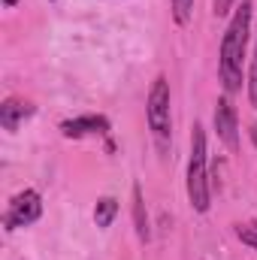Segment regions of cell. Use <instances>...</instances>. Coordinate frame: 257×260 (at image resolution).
<instances>
[{
  "mask_svg": "<svg viewBox=\"0 0 257 260\" xmlns=\"http://www.w3.org/2000/svg\"><path fill=\"white\" fill-rule=\"evenodd\" d=\"M188 197L197 212H209V179H206V133L200 124L191 130V160H188Z\"/></svg>",
  "mask_w": 257,
  "mask_h": 260,
  "instance_id": "2",
  "label": "cell"
},
{
  "mask_svg": "<svg viewBox=\"0 0 257 260\" xmlns=\"http://www.w3.org/2000/svg\"><path fill=\"white\" fill-rule=\"evenodd\" d=\"M133 221H136V233L142 242H148V218H145V203H142V188L133 185Z\"/></svg>",
  "mask_w": 257,
  "mask_h": 260,
  "instance_id": "8",
  "label": "cell"
},
{
  "mask_svg": "<svg viewBox=\"0 0 257 260\" xmlns=\"http://www.w3.org/2000/svg\"><path fill=\"white\" fill-rule=\"evenodd\" d=\"M236 236H239L245 245H254L257 248V224L254 221H251V224H239V227H236Z\"/></svg>",
  "mask_w": 257,
  "mask_h": 260,
  "instance_id": "11",
  "label": "cell"
},
{
  "mask_svg": "<svg viewBox=\"0 0 257 260\" xmlns=\"http://www.w3.org/2000/svg\"><path fill=\"white\" fill-rule=\"evenodd\" d=\"M27 115H34V106H30L27 100L9 97V100L0 106V124H3V130H18V124H21Z\"/></svg>",
  "mask_w": 257,
  "mask_h": 260,
  "instance_id": "7",
  "label": "cell"
},
{
  "mask_svg": "<svg viewBox=\"0 0 257 260\" xmlns=\"http://www.w3.org/2000/svg\"><path fill=\"white\" fill-rule=\"evenodd\" d=\"M3 3H6V6H9V9H12V6H15V0H3Z\"/></svg>",
  "mask_w": 257,
  "mask_h": 260,
  "instance_id": "15",
  "label": "cell"
},
{
  "mask_svg": "<svg viewBox=\"0 0 257 260\" xmlns=\"http://www.w3.org/2000/svg\"><path fill=\"white\" fill-rule=\"evenodd\" d=\"M251 9H254L251 0H245L236 9L233 21H230V27L224 34V40H221V79H224V88L230 94L242 88V58H245V46H248Z\"/></svg>",
  "mask_w": 257,
  "mask_h": 260,
  "instance_id": "1",
  "label": "cell"
},
{
  "mask_svg": "<svg viewBox=\"0 0 257 260\" xmlns=\"http://www.w3.org/2000/svg\"><path fill=\"white\" fill-rule=\"evenodd\" d=\"M43 215V203L37 191H21L9 203V212H6V230H15V227H27L34 221H40Z\"/></svg>",
  "mask_w": 257,
  "mask_h": 260,
  "instance_id": "4",
  "label": "cell"
},
{
  "mask_svg": "<svg viewBox=\"0 0 257 260\" xmlns=\"http://www.w3.org/2000/svg\"><path fill=\"white\" fill-rule=\"evenodd\" d=\"M61 133L70 139H79V136H88V133H97V136H106L109 133V121L103 115H82V118H73L61 124Z\"/></svg>",
  "mask_w": 257,
  "mask_h": 260,
  "instance_id": "6",
  "label": "cell"
},
{
  "mask_svg": "<svg viewBox=\"0 0 257 260\" xmlns=\"http://www.w3.org/2000/svg\"><path fill=\"white\" fill-rule=\"evenodd\" d=\"M248 100H251V106L257 109V55H254L251 70H248Z\"/></svg>",
  "mask_w": 257,
  "mask_h": 260,
  "instance_id": "12",
  "label": "cell"
},
{
  "mask_svg": "<svg viewBox=\"0 0 257 260\" xmlns=\"http://www.w3.org/2000/svg\"><path fill=\"white\" fill-rule=\"evenodd\" d=\"M251 142H254V145H257V124H254V127H251Z\"/></svg>",
  "mask_w": 257,
  "mask_h": 260,
  "instance_id": "14",
  "label": "cell"
},
{
  "mask_svg": "<svg viewBox=\"0 0 257 260\" xmlns=\"http://www.w3.org/2000/svg\"><path fill=\"white\" fill-rule=\"evenodd\" d=\"M115 215H118V200H115V197H103V200H97V206H94V221H97L100 230H106V227L112 224Z\"/></svg>",
  "mask_w": 257,
  "mask_h": 260,
  "instance_id": "9",
  "label": "cell"
},
{
  "mask_svg": "<svg viewBox=\"0 0 257 260\" xmlns=\"http://www.w3.org/2000/svg\"><path fill=\"white\" fill-rule=\"evenodd\" d=\"M148 127L160 139L170 136V82L167 76H157L148 91Z\"/></svg>",
  "mask_w": 257,
  "mask_h": 260,
  "instance_id": "3",
  "label": "cell"
},
{
  "mask_svg": "<svg viewBox=\"0 0 257 260\" xmlns=\"http://www.w3.org/2000/svg\"><path fill=\"white\" fill-rule=\"evenodd\" d=\"M215 130L224 139V145L236 151V145H239V133L236 130L239 127H236V112H233V106L227 100H218V106H215Z\"/></svg>",
  "mask_w": 257,
  "mask_h": 260,
  "instance_id": "5",
  "label": "cell"
},
{
  "mask_svg": "<svg viewBox=\"0 0 257 260\" xmlns=\"http://www.w3.org/2000/svg\"><path fill=\"white\" fill-rule=\"evenodd\" d=\"M194 12V0H173V18L176 24H188Z\"/></svg>",
  "mask_w": 257,
  "mask_h": 260,
  "instance_id": "10",
  "label": "cell"
},
{
  "mask_svg": "<svg viewBox=\"0 0 257 260\" xmlns=\"http://www.w3.org/2000/svg\"><path fill=\"white\" fill-rule=\"evenodd\" d=\"M236 0H215V15H227Z\"/></svg>",
  "mask_w": 257,
  "mask_h": 260,
  "instance_id": "13",
  "label": "cell"
}]
</instances>
